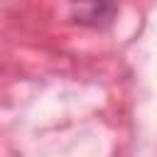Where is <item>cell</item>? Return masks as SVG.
<instances>
[{
    "instance_id": "cell-1",
    "label": "cell",
    "mask_w": 157,
    "mask_h": 157,
    "mask_svg": "<svg viewBox=\"0 0 157 157\" xmlns=\"http://www.w3.org/2000/svg\"><path fill=\"white\" fill-rule=\"evenodd\" d=\"M110 2L108 0H74V20L83 25H96L108 17Z\"/></svg>"
}]
</instances>
